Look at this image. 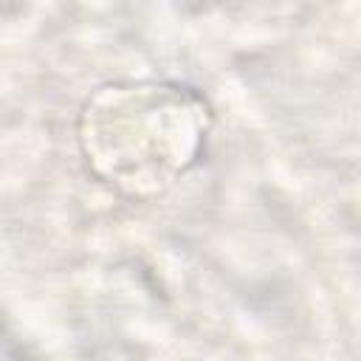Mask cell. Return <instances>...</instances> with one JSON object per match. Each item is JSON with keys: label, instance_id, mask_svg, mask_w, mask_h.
<instances>
[{"label": "cell", "instance_id": "6da1fadb", "mask_svg": "<svg viewBox=\"0 0 361 361\" xmlns=\"http://www.w3.org/2000/svg\"><path fill=\"white\" fill-rule=\"evenodd\" d=\"M209 127L206 104L186 87H104L85 110L82 141L93 169L110 183L147 195L183 172Z\"/></svg>", "mask_w": 361, "mask_h": 361}]
</instances>
